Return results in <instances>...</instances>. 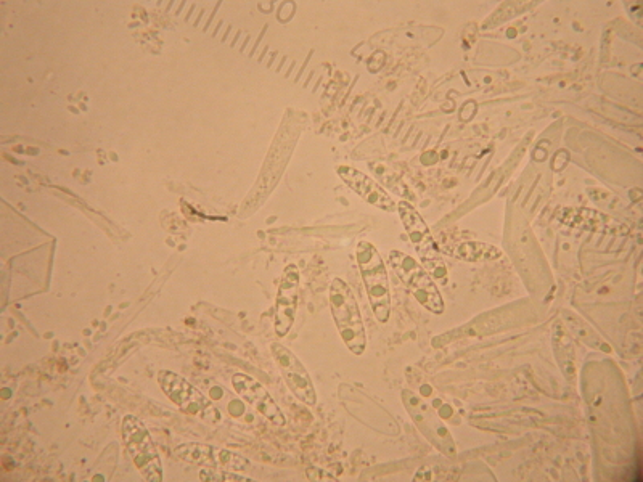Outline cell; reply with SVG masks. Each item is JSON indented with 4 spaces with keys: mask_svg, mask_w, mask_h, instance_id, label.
I'll return each mask as SVG.
<instances>
[{
    "mask_svg": "<svg viewBox=\"0 0 643 482\" xmlns=\"http://www.w3.org/2000/svg\"><path fill=\"white\" fill-rule=\"evenodd\" d=\"M410 291L414 293L418 303L426 307L433 314H443L444 301L443 296L439 293L438 286L431 280L430 275L426 274L425 269L418 267L414 274L407 278L406 282Z\"/></svg>",
    "mask_w": 643,
    "mask_h": 482,
    "instance_id": "30bf717a",
    "label": "cell"
},
{
    "mask_svg": "<svg viewBox=\"0 0 643 482\" xmlns=\"http://www.w3.org/2000/svg\"><path fill=\"white\" fill-rule=\"evenodd\" d=\"M174 454H176V457L184 460V462L193 463V465L216 468V466H219V455H221V449H214V447L211 446H203V444H184V446L176 447Z\"/></svg>",
    "mask_w": 643,
    "mask_h": 482,
    "instance_id": "8fae6325",
    "label": "cell"
},
{
    "mask_svg": "<svg viewBox=\"0 0 643 482\" xmlns=\"http://www.w3.org/2000/svg\"><path fill=\"white\" fill-rule=\"evenodd\" d=\"M471 248L475 251L468 250L467 246H460V258L467 261H480V259H497L500 251L494 246L484 245V243H470Z\"/></svg>",
    "mask_w": 643,
    "mask_h": 482,
    "instance_id": "7c38bea8",
    "label": "cell"
},
{
    "mask_svg": "<svg viewBox=\"0 0 643 482\" xmlns=\"http://www.w3.org/2000/svg\"><path fill=\"white\" fill-rule=\"evenodd\" d=\"M298 285V269L295 266H290L280 283L277 307H275V331L279 336L287 335L295 322L296 307H298Z\"/></svg>",
    "mask_w": 643,
    "mask_h": 482,
    "instance_id": "ba28073f",
    "label": "cell"
},
{
    "mask_svg": "<svg viewBox=\"0 0 643 482\" xmlns=\"http://www.w3.org/2000/svg\"><path fill=\"white\" fill-rule=\"evenodd\" d=\"M330 307H332L336 327L346 346L356 356H362L367 344L364 322H362L361 311L357 306L353 290L341 278H335L330 286Z\"/></svg>",
    "mask_w": 643,
    "mask_h": 482,
    "instance_id": "6da1fadb",
    "label": "cell"
},
{
    "mask_svg": "<svg viewBox=\"0 0 643 482\" xmlns=\"http://www.w3.org/2000/svg\"><path fill=\"white\" fill-rule=\"evenodd\" d=\"M272 354L279 364L280 372L287 381L291 393L306 405H311V407L316 405V389L312 384L311 376L306 372L303 364L296 359L295 354L288 351L287 348H283L282 344H272Z\"/></svg>",
    "mask_w": 643,
    "mask_h": 482,
    "instance_id": "8992f818",
    "label": "cell"
},
{
    "mask_svg": "<svg viewBox=\"0 0 643 482\" xmlns=\"http://www.w3.org/2000/svg\"><path fill=\"white\" fill-rule=\"evenodd\" d=\"M232 384L237 391L238 396L242 397L243 401L253 405L254 409L258 410L261 415L272 421L274 425L283 426L287 423L285 415L279 409V405L275 404L271 394L267 393V389L263 384L251 378V376L237 373L232 378Z\"/></svg>",
    "mask_w": 643,
    "mask_h": 482,
    "instance_id": "52a82bcc",
    "label": "cell"
},
{
    "mask_svg": "<svg viewBox=\"0 0 643 482\" xmlns=\"http://www.w3.org/2000/svg\"><path fill=\"white\" fill-rule=\"evenodd\" d=\"M357 262L361 267L362 278H364L373 314L377 317L378 322H388L391 312V295L385 261L381 259L377 248L372 243L361 241L357 245Z\"/></svg>",
    "mask_w": 643,
    "mask_h": 482,
    "instance_id": "7a4b0ae2",
    "label": "cell"
},
{
    "mask_svg": "<svg viewBox=\"0 0 643 482\" xmlns=\"http://www.w3.org/2000/svg\"><path fill=\"white\" fill-rule=\"evenodd\" d=\"M338 176L343 179L345 184L353 188L359 197L364 198L369 205L377 206V208L388 211V213H393L398 209V205L394 203L393 198L386 193V190H383L372 177L365 176L364 172L357 171L351 166H340Z\"/></svg>",
    "mask_w": 643,
    "mask_h": 482,
    "instance_id": "9c48e42d",
    "label": "cell"
},
{
    "mask_svg": "<svg viewBox=\"0 0 643 482\" xmlns=\"http://www.w3.org/2000/svg\"><path fill=\"white\" fill-rule=\"evenodd\" d=\"M399 216H401L402 224L406 227L407 235H409L415 251L420 254L423 264L433 272L438 278H446V269H444L443 261L439 258L438 245H436L435 238L431 235L428 225L423 221V217L417 213L414 206L401 201L398 205Z\"/></svg>",
    "mask_w": 643,
    "mask_h": 482,
    "instance_id": "5b68a950",
    "label": "cell"
},
{
    "mask_svg": "<svg viewBox=\"0 0 643 482\" xmlns=\"http://www.w3.org/2000/svg\"><path fill=\"white\" fill-rule=\"evenodd\" d=\"M201 481H251L246 476H240L237 473H227V471H218L214 468L201 471Z\"/></svg>",
    "mask_w": 643,
    "mask_h": 482,
    "instance_id": "4fadbf2b",
    "label": "cell"
},
{
    "mask_svg": "<svg viewBox=\"0 0 643 482\" xmlns=\"http://www.w3.org/2000/svg\"><path fill=\"white\" fill-rule=\"evenodd\" d=\"M158 383H160L164 394L174 404L179 405L184 412L201 418V420L213 421V423L221 420V415L218 410L214 409V405L211 404L208 397L203 396L197 388H193L192 384L182 376L163 370L158 375Z\"/></svg>",
    "mask_w": 643,
    "mask_h": 482,
    "instance_id": "277c9868",
    "label": "cell"
},
{
    "mask_svg": "<svg viewBox=\"0 0 643 482\" xmlns=\"http://www.w3.org/2000/svg\"><path fill=\"white\" fill-rule=\"evenodd\" d=\"M123 438L126 442L127 452L131 455L132 462L136 463L137 470L142 473V476L148 482L163 481L160 455H158L152 436L148 433L147 426L139 418L127 415L123 420Z\"/></svg>",
    "mask_w": 643,
    "mask_h": 482,
    "instance_id": "3957f363",
    "label": "cell"
}]
</instances>
